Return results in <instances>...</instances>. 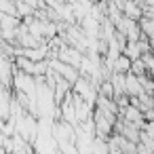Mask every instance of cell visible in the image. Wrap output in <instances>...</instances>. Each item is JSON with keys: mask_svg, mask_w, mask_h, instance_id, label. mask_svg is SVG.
I'll return each mask as SVG.
<instances>
[{"mask_svg": "<svg viewBox=\"0 0 154 154\" xmlns=\"http://www.w3.org/2000/svg\"><path fill=\"white\" fill-rule=\"evenodd\" d=\"M72 93L74 95H78L82 101H87V103H91V106H95V101H97V87L89 80V78H78L74 85H72Z\"/></svg>", "mask_w": 154, "mask_h": 154, "instance_id": "6da1fadb", "label": "cell"}, {"mask_svg": "<svg viewBox=\"0 0 154 154\" xmlns=\"http://www.w3.org/2000/svg\"><path fill=\"white\" fill-rule=\"evenodd\" d=\"M125 93H127L131 99H139L141 95H146V93H143V89H141L139 78H137V76H133L131 72L125 76Z\"/></svg>", "mask_w": 154, "mask_h": 154, "instance_id": "277c9868", "label": "cell"}, {"mask_svg": "<svg viewBox=\"0 0 154 154\" xmlns=\"http://www.w3.org/2000/svg\"><path fill=\"white\" fill-rule=\"evenodd\" d=\"M122 55H125V57H129L131 61H139V59H141L139 45H137V42H127V47L122 49Z\"/></svg>", "mask_w": 154, "mask_h": 154, "instance_id": "8992f818", "label": "cell"}, {"mask_svg": "<svg viewBox=\"0 0 154 154\" xmlns=\"http://www.w3.org/2000/svg\"><path fill=\"white\" fill-rule=\"evenodd\" d=\"M0 15L17 17V7H15V2H5V0H0Z\"/></svg>", "mask_w": 154, "mask_h": 154, "instance_id": "52a82bcc", "label": "cell"}, {"mask_svg": "<svg viewBox=\"0 0 154 154\" xmlns=\"http://www.w3.org/2000/svg\"><path fill=\"white\" fill-rule=\"evenodd\" d=\"M49 68H51V72H53V74L61 76V78H63V80H68L70 85H74V82L80 78V72H78L76 68L66 66V63H63V61H59V59H49Z\"/></svg>", "mask_w": 154, "mask_h": 154, "instance_id": "7a4b0ae2", "label": "cell"}, {"mask_svg": "<svg viewBox=\"0 0 154 154\" xmlns=\"http://www.w3.org/2000/svg\"><path fill=\"white\" fill-rule=\"evenodd\" d=\"M131 66H133V61L120 53V55L116 57V61L112 63V74H122V76H127V74L131 72Z\"/></svg>", "mask_w": 154, "mask_h": 154, "instance_id": "5b68a950", "label": "cell"}, {"mask_svg": "<svg viewBox=\"0 0 154 154\" xmlns=\"http://www.w3.org/2000/svg\"><path fill=\"white\" fill-rule=\"evenodd\" d=\"M57 59H59V61H63L66 66H72V68L80 70V63H82L85 55H82L80 51H76L74 47H68V45H63V47L57 51Z\"/></svg>", "mask_w": 154, "mask_h": 154, "instance_id": "3957f363", "label": "cell"}, {"mask_svg": "<svg viewBox=\"0 0 154 154\" xmlns=\"http://www.w3.org/2000/svg\"><path fill=\"white\" fill-rule=\"evenodd\" d=\"M131 74H133V76H137V78L148 76V70H146V66L141 63V59H139V61H133V66H131Z\"/></svg>", "mask_w": 154, "mask_h": 154, "instance_id": "ba28073f", "label": "cell"}, {"mask_svg": "<svg viewBox=\"0 0 154 154\" xmlns=\"http://www.w3.org/2000/svg\"><path fill=\"white\" fill-rule=\"evenodd\" d=\"M143 133H146V135H148V137H150V139L154 141V120H152V122H146V125H143Z\"/></svg>", "mask_w": 154, "mask_h": 154, "instance_id": "9c48e42d", "label": "cell"}]
</instances>
